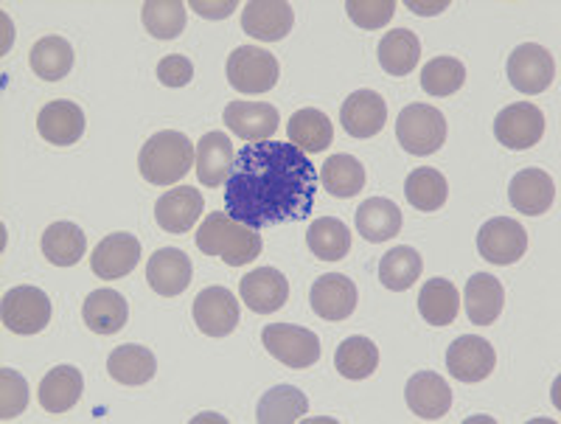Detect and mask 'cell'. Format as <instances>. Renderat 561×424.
<instances>
[{"instance_id": "6da1fadb", "label": "cell", "mask_w": 561, "mask_h": 424, "mask_svg": "<svg viewBox=\"0 0 561 424\" xmlns=\"http://www.w3.org/2000/svg\"><path fill=\"white\" fill-rule=\"evenodd\" d=\"M318 197V169L293 144H248L225 183V208L233 219L262 231L309 217Z\"/></svg>"}, {"instance_id": "7a4b0ae2", "label": "cell", "mask_w": 561, "mask_h": 424, "mask_svg": "<svg viewBox=\"0 0 561 424\" xmlns=\"http://www.w3.org/2000/svg\"><path fill=\"white\" fill-rule=\"evenodd\" d=\"M194 239L205 256H219L228 267H244L259 259L264 248L259 231L233 219L228 211L208 214Z\"/></svg>"}, {"instance_id": "3957f363", "label": "cell", "mask_w": 561, "mask_h": 424, "mask_svg": "<svg viewBox=\"0 0 561 424\" xmlns=\"http://www.w3.org/2000/svg\"><path fill=\"white\" fill-rule=\"evenodd\" d=\"M197 144L178 129H160L149 138L138 154L140 177L152 186H174L192 172Z\"/></svg>"}, {"instance_id": "277c9868", "label": "cell", "mask_w": 561, "mask_h": 424, "mask_svg": "<svg viewBox=\"0 0 561 424\" xmlns=\"http://www.w3.org/2000/svg\"><path fill=\"white\" fill-rule=\"evenodd\" d=\"M396 138L410 154H433L447 141V118L433 104H408L396 118Z\"/></svg>"}, {"instance_id": "5b68a950", "label": "cell", "mask_w": 561, "mask_h": 424, "mask_svg": "<svg viewBox=\"0 0 561 424\" xmlns=\"http://www.w3.org/2000/svg\"><path fill=\"white\" fill-rule=\"evenodd\" d=\"M262 343L275 360L289 368H309L320 360L318 334L293 323H270L262 329Z\"/></svg>"}, {"instance_id": "8992f818", "label": "cell", "mask_w": 561, "mask_h": 424, "mask_svg": "<svg viewBox=\"0 0 561 424\" xmlns=\"http://www.w3.org/2000/svg\"><path fill=\"white\" fill-rule=\"evenodd\" d=\"M228 82L239 93H267L278 82V59L259 46H239L228 57Z\"/></svg>"}, {"instance_id": "52a82bcc", "label": "cell", "mask_w": 561, "mask_h": 424, "mask_svg": "<svg viewBox=\"0 0 561 424\" xmlns=\"http://www.w3.org/2000/svg\"><path fill=\"white\" fill-rule=\"evenodd\" d=\"M3 326L14 334H39L51 323V298L39 287H14L0 303Z\"/></svg>"}, {"instance_id": "ba28073f", "label": "cell", "mask_w": 561, "mask_h": 424, "mask_svg": "<svg viewBox=\"0 0 561 424\" xmlns=\"http://www.w3.org/2000/svg\"><path fill=\"white\" fill-rule=\"evenodd\" d=\"M508 79L514 91L525 93V96L545 93L556 79L553 54L545 46H536V43L514 48L508 57Z\"/></svg>"}, {"instance_id": "9c48e42d", "label": "cell", "mask_w": 561, "mask_h": 424, "mask_svg": "<svg viewBox=\"0 0 561 424\" xmlns=\"http://www.w3.org/2000/svg\"><path fill=\"white\" fill-rule=\"evenodd\" d=\"M478 251L485 262L508 267L528 253V233L517 219L494 217L478 231Z\"/></svg>"}, {"instance_id": "30bf717a", "label": "cell", "mask_w": 561, "mask_h": 424, "mask_svg": "<svg viewBox=\"0 0 561 424\" xmlns=\"http://www.w3.org/2000/svg\"><path fill=\"white\" fill-rule=\"evenodd\" d=\"M494 136L505 149H514V152L536 147L545 136V113L530 102L508 104L494 118Z\"/></svg>"}, {"instance_id": "8fae6325", "label": "cell", "mask_w": 561, "mask_h": 424, "mask_svg": "<svg viewBox=\"0 0 561 424\" xmlns=\"http://www.w3.org/2000/svg\"><path fill=\"white\" fill-rule=\"evenodd\" d=\"M494 366H497V352L478 334H463L447 348V371L466 386L489 379Z\"/></svg>"}, {"instance_id": "7c38bea8", "label": "cell", "mask_w": 561, "mask_h": 424, "mask_svg": "<svg viewBox=\"0 0 561 424\" xmlns=\"http://www.w3.org/2000/svg\"><path fill=\"white\" fill-rule=\"evenodd\" d=\"M295 26V12L287 0H250L244 3L242 28L259 43H280Z\"/></svg>"}, {"instance_id": "4fadbf2b", "label": "cell", "mask_w": 561, "mask_h": 424, "mask_svg": "<svg viewBox=\"0 0 561 424\" xmlns=\"http://www.w3.org/2000/svg\"><path fill=\"white\" fill-rule=\"evenodd\" d=\"M222 122L244 144H262L278 133V110L267 102H230L222 113Z\"/></svg>"}, {"instance_id": "5bb4252c", "label": "cell", "mask_w": 561, "mask_h": 424, "mask_svg": "<svg viewBox=\"0 0 561 424\" xmlns=\"http://www.w3.org/2000/svg\"><path fill=\"white\" fill-rule=\"evenodd\" d=\"M194 323L208 337H228L239 326L237 296L225 287H205L194 298Z\"/></svg>"}, {"instance_id": "9a60e30c", "label": "cell", "mask_w": 561, "mask_h": 424, "mask_svg": "<svg viewBox=\"0 0 561 424\" xmlns=\"http://www.w3.org/2000/svg\"><path fill=\"white\" fill-rule=\"evenodd\" d=\"M340 124L351 138H374L388 124V104L377 91H354L340 107Z\"/></svg>"}, {"instance_id": "2e32d148", "label": "cell", "mask_w": 561, "mask_h": 424, "mask_svg": "<svg viewBox=\"0 0 561 424\" xmlns=\"http://www.w3.org/2000/svg\"><path fill=\"white\" fill-rule=\"evenodd\" d=\"M309 303H312L314 316L323 318V321H348L354 316V309H357V284L343 276V273L320 276L312 284Z\"/></svg>"}, {"instance_id": "e0dca14e", "label": "cell", "mask_w": 561, "mask_h": 424, "mask_svg": "<svg viewBox=\"0 0 561 424\" xmlns=\"http://www.w3.org/2000/svg\"><path fill=\"white\" fill-rule=\"evenodd\" d=\"M138 262L140 242L133 233H110L96 244V251L90 253V271L96 273L102 282L129 276L138 267Z\"/></svg>"}, {"instance_id": "ac0fdd59", "label": "cell", "mask_w": 561, "mask_h": 424, "mask_svg": "<svg viewBox=\"0 0 561 424\" xmlns=\"http://www.w3.org/2000/svg\"><path fill=\"white\" fill-rule=\"evenodd\" d=\"M242 303L255 316H273L289 298V282L275 267H259L239 282Z\"/></svg>"}, {"instance_id": "d6986e66", "label": "cell", "mask_w": 561, "mask_h": 424, "mask_svg": "<svg viewBox=\"0 0 561 424\" xmlns=\"http://www.w3.org/2000/svg\"><path fill=\"white\" fill-rule=\"evenodd\" d=\"M192 259L185 256L183 251H178V248H160L147 262L149 287L163 298L183 296L188 284H192Z\"/></svg>"}, {"instance_id": "ffe728a7", "label": "cell", "mask_w": 561, "mask_h": 424, "mask_svg": "<svg viewBox=\"0 0 561 424\" xmlns=\"http://www.w3.org/2000/svg\"><path fill=\"white\" fill-rule=\"evenodd\" d=\"M233 163H237V149L225 133L214 129V133H205L197 141V158H194V172H197V181L208 188L225 186L233 172Z\"/></svg>"}, {"instance_id": "44dd1931", "label": "cell", "mask_w": 561, "mask_h": 424, "mask_svg": "<svg viewBox=\"0 0 561 424\" xmlns=\"http://www.w3.org/2000/svg\"><path fill=\"white\" fill-rule=\"evenodd\" d=\"M203 208L205 199L197 188L178 186L163 194V197H158V203H154V222H158L160 231L167 233H188L197 226V219L203 217Z\"/></svg>"}, {"instance_id": "7402d4cb", "label": "cell", "mask_w": 561, "mask_h": 424, "mask_svg": "<svg viewBox=\"0 0 561 424\" xmlns=\"http://www.w3.org/2000/svg\"><path fill=\"white\" fill-rule=\"evenodd\" d=\"M404 399H408L410 411L427 422H438L453 408V391H449L447 379L435 371L413 374L404 388Z\"/></svg>"}, {"instance_id": "603a6c76", "label": "cell", "mask_w": 561, "mask_h": 424, "mask_svg": "<svg viewBox=\"0 0 561 424\" xmlns=\"http://www.w3.org/2000/svg\"><path fill=\"white\" fill-rule=\"evenodd\" d=\"M511 206L528 217H542L556 203V183L545 169H523L508 183Z\"/></svg>"}, {"instance_id": "cb8c5ba5", "label": "cell", "mask_w": 561, "mask_h": 424, "mask_svg": "<svg viewBox=\"0 0 561 424\" xmlns=\"http://www.w3.org/2000/svg\"><path fill=\"white\" fill-rule=\"evenodd\" d=\"M37 133L54 147H73L84 136V110L68 99L48 102L39 110Z\"/></svg>"}, {"instance_id": "d4e9b609", "label": "cell", "mask_w": 561, "mask_h": 424, "mask_svg": "<svg viewBox=\"0 0 561 424\" xmlns=\"http://www.w3.org/2000/svg\"><path fill=\"white\" fill-rule=\"evenodd\" d=\"M505 289L500 278L489 273H474L463 287V309L474 326H491L503 316Z\"/></svg>"}, {"instance_id": "484cf974", "label": "cell", "mask_w": 561, "mask_h": 424, "mask_svg": "<svg viewBox=\"0 0 561 424\" xmlns=\"http://www.w3.org/2000/svg\"><path fill=\"white\" fill-rule=\"evenodd\" d=\"M84 391V377L79 368L73 366H57L39 379L37 402L45 413H68L70 408H77Z\"/></svg>"}, {"instance_id": "4316f807", "label": "cell", "mask_w": 561, "mask_h": 424, "mask_svg": "<svg viewBox=\"0 0 561 424\" xmlns=\"http://www.w3.org/2000/svg\"><path fill=\"white\" fill-rule=\"evenodd\" d=\"M82 318L84 326L93 334H115L127 326L129 307L127 298L118 289H93L82 303Z\"/></svg>"}, {"instance_id": "83f0119b", "label": "cell", "mask_w": 561, "mask_h": 424, "mask_svg": "<svg viewBox=\"0 0 561 424\" xmlns=\"http://www.w3.org/2000/svg\"><path fill=\"white\" fill-rule=\"evenodd\" d=\"M154 371H158V360L147 346H138V343H127V346H118L110 352L107 357V374L118 382V386H147L152 382Z\"/></svg>"}, {"instance_id": "f1b7e54d", "label": "cell", "mask_w": 561, "mask_h": 424, "mask_svg": "<svg viewBox=\"0 0 561 424\" xmlns=\"http://www.w3.org/2000/svg\"><path fill=\"white\" fill-rule=\"evenodd\" d=\"M402 231V211L393 199L370 197L357 208V233L370 244H382Z\"/></svg>"}, {"instance_id": "f546056e", "label": "cell", "mask_w": 561, "mask_h": 424, "mask_svg": "<svg viewBox=\"0 0 561 424\" xmlns=\"http://www.w3.org/2000/svg\"><path fill=\"white\" fill-rule=\"evenodd\" d=\"M377 57L385 73H390V77H408V73L415 71V65L421 59L419 34L410 32V28H393V32H388L379 39Z\"/></svg>"}, {"instance_id": "4dcf8cb0", "label": "cell", "mask_w": 561, "mask_h": 424, "mask_svg": "<svg viewBox=\"0 0 561 424\" xmlns=\"http://www.w3.org/2000/svg\"><path fill=\"white\" fill-rule=\"evenodd\" d=\"M287 136L293 147H298L304 154L323 152L334 138V127L329 122L323 110L318 107H304L298 113H293V118L287 122Z\"/></svg>"}, {"instance_id": "1f68e13d", "label": "cell", "mask_w": 561, "mask_h": 424, "mask_svg": "<svg viewBox=\"0 0 561 424\" xmlns=\"http://www.w3.org/2000/svg\"><path fill=\"white\" fill-rule=\"evenodd\" d=\"M43 256L57 267H73L88 253V237L77 222H54L43 233Z\"/></svg>"}, {"instance_id": "d6a6232c", "label": "cell", "mask_w": 561, "mask_h": 424, "mask_svg": "<svg viewBox=\"0 0 561 424\" xmlns=\"http://www.w3.org/2000/svg\"><path fill=\"white\" fill-rule=\"evenodd\" d=\"M309 411L307 393L295 386H275L259 399L255 422L259 424H293L300 422Z\"/></svg>"}, {"instance_id": "836d02e7", "label": "cell", "mask_w": 561, "mask_h": 424, "mask_svg": "<svg viewBox=\"0 0 561 424\" xmlns=\"http://www.w3.org/2000/svg\"><path fill=\"white\" fill-rule=\"evenodd\" d=\"M419 312L430 326H449L460 316V293L447 278L424 282L419 289Z\"/></svg>"}, {"instance_id": "e575fe53", "label": "cell", "mask_w": 561, "mask_h": 424, "mask_svg": "<svg viewBox=\"0 0 561 424\" xmlns=\"http://www.w3.org/2000/svg\"><path fill=\"white\" fill-rule=\"evenodd\" d=\"M28 65H32L34 77L45 79V82H59L73 68V46L59 34L37 39L28 51Z\"/></svg>"}, {"instance_id": "d590c367", "label": "cell", "mask_w": 561, "mask_h": 424, "mask_svg": "<svg viewBox=\"0 0 561 424\" xmlns=\"http://www.w3.org/2000/svg\"><path fill=\"white\" fill-rule=\"evenodd\" d=\"M320 181L332 197L351 199L365 188V167L354 154H332L320 169Z\"/></svg>"}, {"instance_id": "8d00e7d4", "label": "cell", "mask_w": 561, "mask_h": 424, "mask_svg": "<svg viewBox=\"0 0 561 424\" xmlns=\"http://www.w3.org/2000/svg\"><path fill=\"white\" fill-rule=\"evenodd\" d=\"M307 244L312 256H318L320 262H340L351 253L348 226L337 217L314 219L307 231Z\"/></svg>"}, {"instance_id": "74e56055", "label": "cell", "mask_w": 561, "mask_h": 424, "mask_svg": "<svg viewBox=\"0 0 561 424\" xmlns=\"http://www.w3.org/2000/svg\"><path fill=\"white\" fill-rule=\"evenodd\" d=\"M404 197L415 211H438L449 197L447 177L435 167H421L408 174L404 181Z\"/></svg>"}, {"instance_id": "f35d334b", "label": "cell", "mask_w": 561, "mask_h": 424, "mask_svg": "<svg viewBox=\"0 0 561 424\" xmlns=\"http://www.w3.org/2000/svg\"><path fill=\"white\" fill-rule=\"evenodd\" d=\"M421 271H424V262H421L419 251L408 248V244H399V248L385 253L382 262H379V282L393 293H404L419 282Z\"/></svg>"}, {"instance_id": "ab89813d", "label": "cell", "mask_w": 561, "mask_h": 424, "mask_svg": "<svg viewBox=\"0 0 561 424\" xmlns=\"http://www.w3.org/2000/svg\"><path fill=\"white\" fill-rule=\"evenodd\" d=\"M334 368L345 379H368L379 368V348L368 337H348L334 352Z\"/></svg>"}, {"instance_id": "60d3db41", "label": "cell", "mask_w": 561, "mask_h": 424, "mask_svg": "<svg viewBox=\"0 0 561 424\" xmlns=\"http://www.w3.org/2000/svg\"><path fill=\"white\" fill-rule=\"evenodd\" d=\"M185 9L188 7L180 0H149L140 9V20L154 39H174L185 28V18H188Z\"/></svg>"}, {"instance_id": "b9f144b4", "label": "cell", "mask_w": 561, "mask_h": 424, "mask_svg": "<svg viewBox=\"0 0 561 424\" xmlns=\"http://www.w3.org/2000/svg\"><path fill=\"white\" fill-rule=\"evenodd\" d=\"M466 84V68L455 57H435L421 68V88L435 99L453 96Z\"/></svg>"}, {"instance_id": "7bdbcfd3", "label": "cell", "mask_w": 561, "mask_h": 424, "mask_svg": "<svg viewBox=\"0 0 561 424\" xmlns=\"http://www.w3.org/2000/svg\"><path fill=\"white\" fill-rule=\"evenodd\" d=\"M28 408V382L14 368H0V419L12 422Z\"/></svg>"}, {"instance_id": "ee69618b", "label": "cell", "mask_w": 561, "mask_h": 424, "mask_svg": "<svg viewBox=\"0 0 561 424\" xmlns=\"http://www.w3.org/2000/svg\"><path fill=\"white\" fill-rule=\"evenodd\" d=\"M348 18L365 32H377L385 28L396 14V0H348L345 3Z\"/></svg>"}, {"instance_id": "f6af8a7d", "label": "cell", "mask_w": 561, "mask_h": 424, "mask_svg": "<svg viewBox=\"0 0 561 424\" xmlns=\"http://www.w3.org/2000/svg\"><path fill=\"white\" fill-rule=\"evenodd\" d=\"M158 79L167 88H185L194 79L192 59L183 57V54H169L158 62Z\"/></svg>"}, {"instance_id": "bcb514c9", "label": "cell", "mask_w": 561, "mask_h": 424, "mask_svg": "<svg viewBox=\"0 0 561 424\" xmlns=\"http://www.w3.org/2000/svg\"><path fill=\"white\" fill-rule=\"evenodd\" d=\"M192 12L205 20H225L237 12V0H222V3H205V0H192Z\"/></svg>"}, {"instance_id": "7dc6e473", "label": "cell", "mask_w": 561, "mask_h": 424, "mask_svg": "<svg viewBox=\"0 0 561 424\" xmlns=\"http://www.w3.org/2000/svg\"><path fill=\"white\" fill-rule=\"evenodd\" d=\"M408 9L421 18H430V14H440L449 9V0H438V3H421V0H408Z\"/></svg>"}, {"instance_id": "c3c4849f", "label": "cell", "mask_w": 561, "mask_h": 424, "mask_svg": "<svg viewBox=\"0 0 561 424\" xmlns=\"http://www.w3.org/2000/svg\"><path fill=\"white\" fill-rule=\"evenodd\" d=\"M3 23H7V46H3V54L9 51V46H12V39H14V28H9V18L3 14Z\"/></svg>"}]
</instances>
